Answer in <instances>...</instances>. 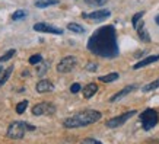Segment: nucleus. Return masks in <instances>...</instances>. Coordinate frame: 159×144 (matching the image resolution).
Instances as JSON below:
<instances>
[{
	"label": "nucleus",
	"instance_id": "nucleus-14",
	"mask_svg": "<svg viewBox=\"0 0 159 144\" xmlns=\"http://www.w3.org/2000/svg\"><path fill=\"white\" fill-rule=\"evenodd\" d=\"M97 92H98V85H95V83H89V85H86V86L83 87V96L86 99H91Z\"/></svg>",
	"mask_w": 159,
	"mask_h": 144
},
{
	"label": "nucleus",
	"instance_id": "nucleus-17",
	"mask_svg": "<svg viewBox=\"0 0 159 144\" xmlns=\"http://www.w3.org/2000/svg\"><path fill=\"white\" fill-rule=\"evenodd\" d=\"M12 73H13V67H7L5 72L2 73V76H0V86H3V85L7 82V79L10 77Z\"/></svg>",
	"mask_w": 159,
	"mask_h": 144
},
{
	"label": "nucleus",
	"instance_id": "nucleus-29",
	"mask_svg": "<svg viewBox=\"0 0 159 144\" xmlns=\"http://www.w3.org/2000/svg\"><path fill=\"white\" fill-rule=\"evenodd\" d=\"M79 90H80V85L79 83H73L72 86H70V92L72 93H77Z\"/></svg>",
	"mask_w": 159,
	"mask_h": 144
},
{
	"label": "nucleus",
	"instance_id": "nucleus-18",
	"mask_svg": "<svg viewBox=\"0 0 159 144\" xmlns=\"http://www.w3.org/2000/svg\"><path fill=\"white\" fill-rule=\"evenodd\" d=\"M117 79H118V73H110V74H107V76H101V77H99V80H101L102 83L116 82Z\"/></svg>",
	"mask_w": 159,
	"mask_h": 144
},
{
	"label": "nucleus",
	"instance_id": "nucleus-13",
	"mask_svg": "<svg viewBox=\"0 0 159 144\" xmlns=\"http://www.w3.org/2000/svg\"><path fill=\"white\" fill-rule=\"evenodd\" d=\"M158 60H159V55H149V57L140 60L139 63H136L134 66H133V70H139V68H142V67H146V66H149V64L158 61Z\"/></svg>",
	"mask_w": 159,
	"mask_h": 144
},
{
	"label": "nucleus",
	"instance_id": "nucleus-11",
	"mask_svg": "<svg viewBox=\"0 0 159 144\" xmlns=\"http://www.w3.org/2000/svg\"><path fill=\"white\" fill-rule=\"evenodd\" d=\"M134 29L137 31V35H139V38L142 39V41L149 42V41H150V37H149V34H148V31H146V28H145L143 20H139V22H137V25L134 26Z\"/></svg>",
	"mask_w": 159,
	"mask_h": 144
},
{
	"label": "nucleus",
	"instance_id": "nucleus-28",
	"mask_svg": "<svg viewBox=\"0 0 159 144\" xmlns=\"http://www.w3.org/2000/svg\"><path fill=\"white\" fill-rule=\"evenodd\" d=\"M97 63H88L86 64V70H89V72H97Z\"/></svg>",
	"mask_w": 159,
	"mask_h": 144
},
{
	"label": "nucleus",
	"instance_id": "nucleus-12",
	"mask_svg": "<svg viewBox=\"0 0 159 144\" xmlns=\"http://www.w3.org/2000/svg\"><path fill=\"white\" fill-rule=\"evenodd\" d=\"M136 89V86L134 85H131V86H125L123 90H120V92H117L116 95H112L110 98V102H117V101H120V99H123L125 95H129L130 92H133Z\"/></svg>",
	"mask_w": 159,
	"mask_h": 144
},
{
	"label": "nucleus",
	"instance_id": "nucleus-22",
	"mask_svg": "<svg viewBox=\"0 0 159 144\" xmlns=\"http://www.w3.org/2000/svg\"><path fill=\"white\" fill-rule=\"evenodd\" d=\"M41 61H43V55H41V54H34V55L29 57V64H32V66L39 64Z\"/></svg>",
	"mask_w": 159,
	"mask_h": 144
},
{
	"label": "nucleus",
	"instance_id": "nucleus-21",
	"mask_svg": "<svg viewBox=\"0 0 159 144\" xmlns=\"http://www.w3.org/2000/svg\"><path fill=\"white\" fill-rule=\"evenodd\" d=\"M28 108V101H20L18 105H16V114H24Z\"/></svg>",
	"mask_w": 159,
	"mask_h": 144
},
{
	"label": "nucleus",
	"instance_id": "nucleus-23",
	"mask_svg": "<svg viewBox=\"0 0 159 144\" xmlns=\"http://www.w3.org/2000/svg\"><path fill=\"white\" fill-rule=\"evenodd\" d=\"M26 15H28V13H26L25 10H22V9L16 10V12L12 15V20H19V19H22V18H25Z\"/></svg>",
	"mask_w": 159,
	"mask_h": 144
},
{
	"label": "nucleus",
	"instance_id": "nucleus-9",
	"mask_svg": "<svg viewBox=\"0 0 159 144\" xmlns=\"http://www.w3.org/2000/svg\"><path fill=\"white\" fill-rule=\"evenodd\" d=\"M34 31H37V32H44V34H53V35H61L63 34V29L57 28V26H53V25L45 24V22L35 24Z\"/></svg>",
	"mask_w": 159,
	"mask_h": 144
},
{
	"label": "nucleus",
	"instance_id": "nucleus-30",
	"mask_svg": "<svg viewBox=\"0 0 159 144\" xmlns=\"http://www.w3.org/2000/svg\"><path fill=\"white\" fill-rule=\"evenodd\" d=\"M155 22H156V24L159 25V15H158V16H156V18H155Z\"/></svg>",
	"mask_w": 159,
	"mask_h": 144
},
{
	"label": "nucleus",
	"instance_id": "nucleus-15",
	"mask_svg": "<svg viewBox=\"0 0 159 144\" xmlns=\"http://www.w3.org/2000/svg\"><path fill=\"white\" fill-rule=\"evenodd\" d=\"M58 5V0H35V6L39 7V9H44V7H48V6H54Z\"/></svg>",
	"mask_w": 159,
	"mask_h": 144
},
{
	"label": "nucleus",
	"instance_id": "nucleus-2",
	"mask_svg": "<svg viewBox=\"0 0 159 144\" xmlns=\"http://www.w3.org/2000/svg\"><path fill=\"white\" fill-rule=\"evenodd\" d=\"M101 118H102V114L99 111L86 109L66 118L63 121V127L64 128H82V127H88L91 124H95Z\"/></svg>",
	"mask_w": 159,
	"mask_h": 144
},
{
	"label": "nucleus",
	"instance_id": "nucleus-10",
	"mask_svg": "<svg viewBox=\"0 0 159 144\" xmlns=\"http://www.w3.org/2000/svg\"><path fill=\"white\" fill-rule=\"evenodd\" d=\"M35 90L38 92V93H47V92H53L54 90V85L50 82V80H47V79H41V80L37 83Z\"/></svg>",
	"mask_w": 159,
	"mask_h": 144
},
{
	"label": "nucleus",
	"instance_id": "nucleus-24",
	"mask_svg": "<svg viewBox=\"0 0 159 144\" xmlns=\"http://www.w3.org/2000/svg\"><path fill=\"white\" fill-rule=\"evenodd\" d=\"M143 15H145V12H137L136 15H133V18H131V25H133V28L137 25V22H139V20H142Z\"/></svg>",
	"mask_w": 159,
	"mask_h": 144
},
{
	"label": "nucleus",
	"instance_id": "nucleus-1",
	"mask_svg": "<svg viewBox=\"0 0 159 144\" xmlns=\"http://www.w3.org/2000/svg\"><path fill=\"white\" fill-rule=\"evenodd\" d=\"M88 50L98 57L116 58L120 54L116 28L112 25H105L97 29L88 39Z\"/></svg>",
	"mask_w": 159,
	"mask_h": 144
},
{
	"label": "nucleus",
	"instance_id": "nucleus-8",
	"mask_svg": "<svg viewBox=\"0 0 159 144\" xmlns=\"http://www.w3.org/2000/svg\"><path fill=\"white\" fill-rule=\"evenodd\" d=\"M82 16L85 19H91V20H95V22H99V20H105L107 18H110L111 12L108 9H98V10L91 12V13H82Z\"/></svg>",
	"mask_w": 159,
	"mask_h": 144
},
{
	"label": "nucleus",
	"instance_id": "nucleus-3",
	"mask_svg": "<svg viewBox=\"0 0 159 144\" xmlns=\"http://www.w3.org/2000/svg\"><path fill=\"white\" fill-rule=\"evenodd\" d=\"M34 130H35V127L28 124V122L13 121V122L9 125V128H7L6 137H7V138H12V140H20V138H24L25 134H26L28 131H34Z\"/></svg>",
	"mask_w": 159,
	"mask_h": 144
},
{
	"label": "nucleus",
	"instance_id": "nucleus-6",
	"mask_svg": "<svg viewBox=\"0 0 159 144\" xmlns=\"http://www.w3.org/2000/svg\"><path fill=\"white\" fill-rule=\"evenodd\" d=\"M56 105L51 103V102H41V103H37V105L32 108V114L35 116H41V115H53L56 114Z\"/></svg>",
	"mask_w": 159,
	"mask_h": 144
},
{
	"label": "nucleus",
	"instance_id": "nucleus-31",
	"mask_svg": "<svg viewBox=\"0 0 159 144\" xmlns=\"http://www.w3.org/2000/svg\"><path fill=\"white\" fill-rule=\"evenodd\" d=\"M0 73H3V68H2V67H0Z\"/></svg>",
	"mask_w": 159,
	"mask_h": 144
},
{
	"label": "nucleus",
	"instance_id": "nucleus-25",
	"mask_svg": "<svg viewBox=\"0 0 159 144\" xmlns=\"http://www.w3.org/2000/svg\"><path fill=\"white\" fill-rule=\"evenodd\" d=\"M85 3L89 6H102L107 3V0H85Z\"/></svg>",
	"mask_w": 159,
	"mask_h": 144
},
{
	"label": "nucleus",
	"instance_id": "nucleus-4",
	"mask_svg": "<svg viewBox=\"0 0 159 144\" xmlns=\"http://www.w3.org/2000/svg\"><path fill=\"white\" fill-rule=\"evenodd\" d=\"M140 122H142V128L145 131H150L152 128H155L159 122V115L158 112L152 108H148L145 109L142 114H139Z\"/></svg>",
	"mask_w": 159,
	"mask_h": 144
},
{
	"label": "nucleus",
	"instance_id": "nucleus-16",
	"mask_svg": "<svg viewBox=\"0 0 159 144\" xmlns=\"http://www.w3.org/2000/svg\"><path fill=\"white\" fill-rule=\"evenodd\" d=\"M158 87H159V79H158V80H153V82L148 83V85H145V86L142 87V92H145V93H148V92L156 90Z\"/></svg>",
	"mask_w": 159,
	"mask_h": 144
},
{
	"label": "nucleus",
	"instance_id": "nucleus-26",
	"mask_svg": "<svg viewBox=\"0 0 159 144\" xmlns=\"http://www.w3.org/2000/svg\"><path fill=\"white\" fill-rule=\"evenodd\" d=\"M80 144H102L99 140L97 138H92V137H89V138H85L80 141Z\"/></svg>",
	"mask_w": 159,
	"mask_h": 144
},
{
	"label": "nucleus",
	"instance_id": "nucleus-20",
	"mask_svg": "<svg viewBox=\"0 0 159 144\" xmlns=\"http://www.w3.org/2000/svg\"><path fill=\"white\" fill-rule=\"evenodd\" d=\"M16 54V50H9V51H6L2 57H0V63H5V61H9L10 58H13V55Z\"/></svg>",
	"mask_w": 159,
	"mask_h": 144
},
{
	"label": "nucleus",
	"instance_id": "nucleus-27",
	"mask_svg": "<svg viewBox=\"0 0 159 144\" xmlns=\"http://www.w3.org/2000/svg\"><path fill=\"white\" fill-rule=\"evenodd\" d=\"M48 66H50L48 63H43V64L39 66V68H38V76H43L44 73L48 70Z\"/></svg>",
	"mask_w": 159,
	"mask_h": 144
},
{
	"label": "nucleus",
	"instance_id": "nucleus-7",
	"mask_svg": "<svg viewBox=\"0 0 159 144\" xmlns=\"http://www.w3.org/2000/svg\"><path fill=\"white\" fill-rule=\"evenodd\" d=\"M134 114H137V111H129V112H124V114H121V115L114 116V118L108 120L105 122V125L108 127V128H118V127H121V125H124L127 121L130 120L131 116L134 115Z\"/></svg>",
	"mask_w": 159,
	"mask_h": 144
},
{
	"label": "nucleus",
	"instance_id": "nucleus-19",
	"mask_svg": "<svg viewBox=\"0 0 159 144\" xmlns=\"http://www.w3.org/2000/svg\"><path fill=\"white\" fill-rule=\"evenodd\" d=\"M67 29H69V31H72V32H76V34H83V32H85V28H83L82 25L75 24V22L69 24L67 25Z\"/></svg>",
	"mask_w": 159,
	"mask_h": 144
},
{
	"label": "nucleus",
	"instance_id": "nucleus-5",
	"mask_svg": "<svg viewBox=\"0 0 159 144\" xmlns=\"http://www.w3.org/2000/svg\"><path fill=\"white\" fill-rule=\"evenodd\" d=\"M77 66V58L75 55H66L64 58H61L57 64V72L60 74H66L70 73L72 70H75V67Z\"/></svg>",
	"mask_w": 159,
	"mask_h": 144
}]
</instances>
